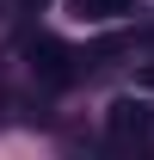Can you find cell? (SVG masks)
<instances>
[{
  "label": "cell",
  "instance_id": "6da1fadb",
  "mask_svg": "<svg viewBox=\"0 0 154 160\" xmlns=\"http://www.w3.org/2000/svg\"><path fill=\"white\" fill-rule=\"evenodd\" d=\"M25 68H31V80L49 86V92H62V86L80 80V56L62 37H25Z\"/></svg>",
  "mask_w": 154,
  "mask_h": 160
},
{
  "label": "cell",
  "instance_id": "7a4b0ae2",
  "mask_svg": "<svg viewBox=\"0 0 154 160\" xmlns=\"http://www.w3.org/2000/svg\"><path fill=\"white\" fill-rule=\"evenodd\" d=\"M105 136L123 142V148L148 142V136H154V111H148L142 99H111V105H105Z\"/></svg>",
  "mask_w": 154,
  "mask_h": 160
},
{
  "label": "cell",
  "instance_id": "3957f363",
  "mask_svg": "<svg viewBox=\"0 0 154 160\" xmlns=\"http://www.w3.org/2000/svg\"><path fill=\"white\" fill-rule=\"evenodd\" d=\"M68 12L80 25H117V19L136 12V0H68Z\"/></svg>",
  "mask_w": 154,
  "mask_h": 160
},
{
  "label": "cell",
  "instance_id": "277c9868",
  "mask_svg": "<svg viewBox=\"0 0 154 160\" xmlns=\"http://www.w3.org/2000/svg\"><path fill=\"white\" fill-rule=\"evenodd\" d=\"M148 43H154V37H148Z\"/></svg>",
  "mask_w": 154,
  "mask_h": 160
}]
</instances>
